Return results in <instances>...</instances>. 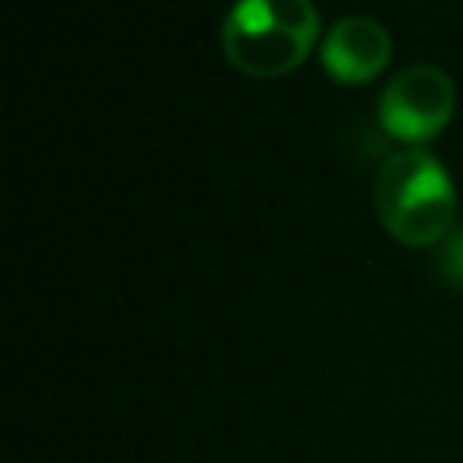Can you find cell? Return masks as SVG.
Instances as JSON below:
<instances>
[{
    "mask_svg": "<svg viewBox=\"0 0 463 463\" xmlns=\"http://www.w3.org/2000/svg\"><path fill=\"white\" fill-rule=\"evenodd\" d=\"M373 210L398 242L434 246L452 232L456 184L441 159L423 148H402L376 170Z\"/></svg>",
    "mask_w": 463,
    "mask_h": 463,
    "instance_id": "obj_1",
    "label": "cell"
},
{
    "mask_svg": "<svg viewBox=\"0 0 463 463\" xmlns=\"http://www.w3.org/2000/svg\"><path fill=\"white\" fill-rule=\"evenodd\" d=\"M315 0H235L221 22V51L246 76H282L297 69L318 40Z\"/></svg>",
    "mask_w": 463,
    "mask_h": 463,
    "instance_id": "obj_2",
    "label": "cell"
},
{
    "mask_svg": "<svg viewBox=\"0 0 463 463\" xmlns=\"http://www.w3.org/2000/svg\"><path fill=\"white\" fill-rule=\"evenodd\" d=\"M456 112V83L438 65H405L380 94L376 119L380 127L405 145L430 141L449 127Z\"/></svg>",
    "mask_w": 463,
    "mask_h": 463,
    "instance_id": "obj_3",
    "label": "cell"
},
{
    "mask_svg": "<svg viewBox=\"0 0 463 463\" xmlns=\"http://www.w3.org/2000/svg\"><path fill=\"white\" fill-rule=\"evenodd\" d=\"M318 58L336 83H369L391 61V36L376 18L347 14L333 29H326Z\"/></svg>",
    "mask_w": 463,
    "mask_h": 463,
    "instance_id": "obj_4",
    "label": "cell"
},
{
    "mask_svg": "<svg viewBox=\"0 0 463 463\" xmlns=\"http://www.w3.org/2000/svg\"><path fill=\"white\" fill-rule=\"evenodd\" d=\"M438 268H441V275H445L452 286H463V232H456V235L445 239Z\"/></svg>",
    "mask_w": 463,
    "mask_h": 463,
    "instance_id": "obj_5",
    "label": "cell"
}]
</instances>
